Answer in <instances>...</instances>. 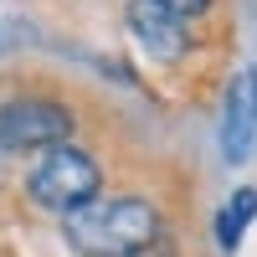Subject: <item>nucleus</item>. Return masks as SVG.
Segmentation results:
<instances>
[{
  "instance_id": "1",
  "label": "nucleus",
  "mask_w": 257,
  "mask_h": 257,
  "mask_svg": "<svg viewBox=\"0 0 257 257\" xmlns=\"http://www.w3.org/2000/svg\"><path fill=\"white\" fill-rule=\"evenodd\" d=\"M62 231L82 257H139L160 242V211L139 196L88 201V206L67 211Z\"/></svg>"
},
{
  "instance_id": "2",
  "label": "nucleus",
  "mask_w": 257,
  "mask_h": 257,
  "mask_svg": "<svg viewBox=\"0 0 257 257\" xmlns=\"http://www.w3.org/2000/svg\"><path fill=\"white\" fill-rule=\"evenodd\" d=\"M98 185H103V170H98L93 155H82L77 144H57L47 155H36L31 175H26L31 201L47 206V211H62V216L77 211V206H88V201H98Z\"/></svg>"
},
{
  "instance_id": "3",
  "label": "nucleus",
  "mask_w": 257,
  "mask_h": 257,
  "mask_svg": "<svg viewBox=\"0 0 257 257\" xmlns=\"http://www.w3.org/2000/svg\"><path fill=\"white\" fill-rule=\"evenodd\" d=\"M72 139V113L52 98H11L0 103V149L11 155H47Z\"/></svg>"
},
{
  "instance_id": "4",
  "label": "nucleus",
  "mask_w": 257,
  "mask_h": 257,
  "mask_svg": "<svg viewBox=\"0 0 257 257\" xmlns=\"http://www.w3.org/2000/svg\"><path fill=\"white\" fill-rule=\"evenodd\" d=\"M221 155H226V165H247L257 155V67H242L231 77V88H226Z\"/></svg>"
},
{
  "instance_id": "5",
  "label": "nucleus",
  "mask_w": 257,
  "mask_h": 257,
  "mask_svg": "<svg viewBox=\"0 0 257 257\" xmlns=\"http://www.w3.org/2000/svg\"><path fill=\"white\" fill-rule=\"evenodd\" d=\"M128 31H134V41L160 57V62H180L185 47H190V21H180L175 11L165 6V0H128Z\"/></svg>"
},
{
  "instance_id": "6",
  "label": "nucleus",
  "mask_w": 257,
  "mask_h": 257,
  "mask_svg": "<svg viewBox=\"0 0 257 257\" xmlns=\"http://www.w3.org/2000/svg\"><path fill=\"white\" fill-rule=\"evenodd\" d=\"M252 216H257V190L247 185V190H237V196L221 206V216H216V242L231 252V247H237V237L252 226Z\"/></svg>"
},
{
  "instance_id": "7",
  "label": "nucleus",
  "mask_w": 257,
  "mask_h": 257,
  "mask_svg": "<svg viewBox=\"0 0 257 257\" xmlns=\"http://www.w3.org/2000/svg\"><path fill=\"white\" fill-rule=\"evenodd\" d=\"M165 6L175 11L180 21H196V16H206V6H211V0H165Z\"/></svg>"
}]
</instances>
